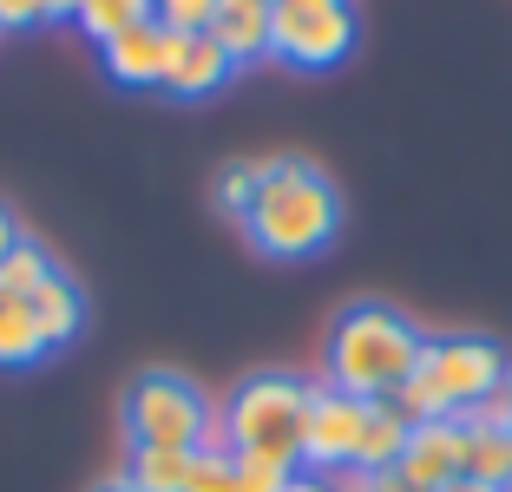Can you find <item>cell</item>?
<instances>
[{"label":"cell","mask_w":512,"mask_h":492,"mask_svg":"<svg viewBox=\"0 0 512 492\" xmlns=\"http://www.w3.org/2000/svg\"><path fill=\"white\" fill-rule=\"evenodd\" d=\"M250 243L276 263H309L342 237V191L329 184V171L309 158H270L256 204L243 217Z\"/></svg>","instance_id":"1"},{"label":"cell","mask_w":512,"mask_h":492,"mask_svg":"<svg viewBox=\"0 0 512 492\" xmlns=\"http://www.w3.org/2000/svg\"><path fill=\"white\" fill-rule=\"evenodd\" d=\"M355 7H276L270 14V60L296 66V73H335L355 53Z\"/></svg>","instance_id":"6"},{"label":"cell","mask_w":512,"mask_h":492,"mask_svg":"<svg viewBox=\"0 0 512 492\" xmlns=\"http://www.w3.org/2000/svg\"><path fill=\"white\" fill-rule=\"evenodd\" d=\"M263 171H270V158H237V164H224V171H217V210H224L230 224H243V217H250Z\"/></svg>","instance_id":"18"},{"label":"cell","mask_w":512,"mask_h":492,"mask_svg":"<svg viewBox=\"0 0 512 492\" xmlns=\"http://www.w3.org/2000/svg\"><path fill=\"white\" fill-rule=\"evenodd\" d=\"M440 492H499V486H480V479H467V473H460L453 486H440Z\"/></svg>","instance_id":"30"},{"label":"cell","mask_w":512,"mask_h":492,"mask_svg":"<svg viewBox=\"0 0 512 492\" xmlns=\"http://www.w3.org/2000/svg\"><path fill=\"white\" fill-rule=\"evenodd\" d=\"M270 14H276V7H250V0H224V7H217L211 40L230 53V66L270 60Z\"/></svg>","instance_id":"12"},{"label":"cell","mask_w":512,"mask_h":492,"mask_svg":"<svg viewBox=\"0 0 512 492\" xmlns=\"http://www.w3.org/2000/svg\"><path fill=\"white\" fill-rule=\"evenodd\" d=\"M421 328L394 315L388 302H348L329 322V342H322V361H329V388L355 394V401H388L401 388L414 361H421Z\"/></svg>","instance_id":"2"},{"label":"cell","mask_w":512,"mask_h":492,"mask_svg":"<svg viewBox=\"0 0 512 492\" xmlns=\"http://www.w3.org/2000/svg\"><path fill=\"white\" fill-rule=\"evenodd\" d=\"M368 492H414L401 473H368Z\"/></svg>","instance_id":"26"},{"label":"cell","mask_w":512,"mask_h":492,"mask_svg":"<svg viewBox=\"0 0 512 492\" xmlns=\"http://www.w3.org/2000/svg\"><path fill=\"white\" fill-rule=\"evenodd\" d=\"M53 269H60V263H53V256H46L40 243H20V250L7 256V263H0V296H20V302H27L33 289H40L46 276H53Z\"/></svg>","instance_id":"19"},{"label":"cell","mask_w":512,"mask_h":492,"mask_svg":"<svg viewBox=\"0 0 512 492\" xmlns=\"http://www.w3.org/2000/svg\"><path fill=\"white\" fill-rule=\"evenodd\" d=\"M99 60H106V73L119 79V86H165L171 33L158 27V20H145V27H132V33H119V40L99 46Z\"/></svg>","instance_id":"10"},{"label":"cell","mask_w":512,"mask_h":492,"mask_svg":"<svg viewBox=\"0 0 512 492\" xmlns=\"http://www.w3.org/2000/svg\"><path fill=\"white\" fill-rule=\"evenodd\" d=\"M73 20H79V27H86L99 46H106V40H119V33L145 27V20H151V0H79Z\"/></svg>","instance_id":"17"},{"label":"cell","mask_w":512,"mask_h":492,"mask_svg":"<svg viewBox=\"0 0 512 492\" xmlns=\"http://www.w3.org/2000/svg\"><path fill=\"white\" fill-rule=\"evenodd\" d=\"M460 427L467 433H512V381L493 388V394H480V401L460 414Z\"/></svg>","instance_id":"22"},{"label":"cell","mask_w":512,"mask_h":492,"mask_svg":"<svg viewBox=\"0 0 512 492\" xmlns=\"http://www.w3.org/2000/svg\"><path fill=\"white\" fill-rule=\"evenodd\" d=\"M276 7H302V14H316V7H348V0H276Z\"/></svg>","instance_id":"29"},{"label":"cell","mask_w":512,"mask_h":492,"mask_svg":"<svg viewBox=\"0 0 512 492\" xmlns=\"http://www.w3.org/2000/svg\"><path fill=\"white\" fill-rule=\"evenodd\" d=\"M27 309H33V328H40V348L53 355V348L79 342V328H86V289H79L66 269H53V276L27 296Z\"/></svg>","instance_id":"11"},{"label":"cell","mask_w":512,"mask_h":492,"mask_svg":"<svg viewBox=\"0 0 512 492\" xmlns=\"http://www.w3.org/2000/svg\"><path fill=\"white\" fill-rule=\"evenodd\" d=\"M230 466H237V492H289L296 479V466L263 460V453H230Z\"/></svg>","instance_id":"21"},{"label":"cell","mask_w":512,"mask_h":492,"mask_svg":"<svg viewBox=\"0 0 512 492\" xmlns=\"http://www.w3.org/2000/svg\"><path fill=\"white\" fill-rule=\"evenodd\" d=\"M191 466L197 453H178V447H132L125 453V486L132 492H184L191 486Z\"/></svg>","instance_id":"14"},{"label":"cell","mask_w":512,"mask_h":492,"mask_svg":"<svg viewBox=\"0 0 512 492\" xmlns=\"http://www.w3.org/2000/svg\"><path fill=\"white\" fill-rule=\"evenodd\" d=\"M407 433H414V420H407L394 401H368L362 453H355V466H362V473H394V466H401V453H407Z\"/></svg>","instance_id":"13"},{"label":"cell","mask_w":512,"mask_h":492,"mask_svg":"<svg viewBox=\"0 0 512 492\" xmlns=\"http://www.w3.org/2000/svg\"><path fill=\"white\" fill-rule=\"evenodd\" d=\"M46 20V0H0V33H27Z\"/></svg>","instance_id":"24"},{"label":"cell","mask_w":512,"mask_h":492,"mask_svg":"<svg viewBox=\"0 0 512 492\" xmlns=\"http://www.w3.org/2000/svg\"><path fill=\"white\" fill-rule=\"evenodd\" d=\"M250 7H276V0H250Z\"/></svg>","instance_id":"32"},{"label":"cell","mask_w":512,"mask_h":492,"mask_svg":"<svg viewBox=\"0 0 512 492\" xmlns=\"http://www.w3.org/2000/svg\"><path fill=\"white\" fill-rule=\"evenodd\" d=\"M217 7H224V0H151V20H158L171 40H197V33H211Z\"/></svg>","instance_id":"20"},{"label":"cell","mask_w":512,"mask_h":492,"mask_svg":"<svg viewBox=\"0 0 512 492\" xmlns=\"http://www.w3.org/2000/svg\"><path fill=\"white\" fill-rule=\"evenodd\" d=\"M460 473H467V479H480V486L512 492V433H467Z\"/></svg>","instance_id":"16"},{"label":"cell","mask_w":512,"mask_h":492,"mask_svg":"<svg viewBox=\"0 0 512 492\" xmlns=\"http://www.w3.org/2000/svg\"><path fill=\"white\" fill-rule=\"evenodd\" d=\"M184 492H237V466H230V453L224 447H204L197 453V466H191V486Z\"/></svg>","instance_id":"23"},{"label":"cell","mask_w":512,"mask_h":492,"mask_svg":"<svg viewBox=\"0 0 512 492\" xmlns=\"http://www.w3.org/2000/svg\"><path fill=\"white\" fill-rule=\"evenodd\" d=\"M92 492H132V486H125V479H99V486H92Z\"/></svg>","instance_id":"31"},{"label":"cell","mask_w":512,"mask_h":492,"mask_svg":"<svg viewBox=\"0 0 512 492\" xmlns=\"http://www.w3.org/2000/svg\"><path fill=\"white\" fill-rule=\"evenodd\" d=\"M79 14V0H46V20H73Z\"/></svg>","instance_id":"28"},{"label":"cell","mask_w":512,"mask_h":492,"mask_svg":"<svg viewBox=\"0 0 512 492\" xmlns=\"http://www.w3.org/2000/svg\"><path fill=\"white\" fill-rule=\"evenodd\" d=\"M289 492H335V486L322 473H296V479H289Z\"/></svg>","instance_id":"27"},{"label":"cell","mask_w":512,"mask_h":492,"mask_svg":"<svg viewBox=\"0 0 512 492\" xmlns=\"http://www.w3.org/2000/svg\"><path fill=\"white\" fill-rule=\"evenodd\" d=\"M512 381V361L493 335H467V328H453V335H427L421 342V361L407 374L401 388L388 394L407 420H460L480 394L506 388Z\"/></svg>","instance_id":"3"},{"label":"cell","mask_w":512,"mask_h":492,"mask_svg":"<svg viewBox=\"0 0 512 492\" xmlns=\"http://www.w3.org/2000/svg\"><path fill=\"white\" fill-rule=\"evenodd\" d=\"M237 79L230 53L211 40V33H197V40H171V66H165V92L171 99H211Z\"/></svg>","instance_id":"9"},{"label":"cell","mask_w":512,"mask_h":492,"mask_svg":"<svg viewBox=\"0 0 512 492\" xmlns=\"http://www.w3.org/2000/svg\"><path fill=\"white\" fill-rule=\"evenodd\" d=\"M20 243H27V237H20V224H14V210L0 204V263H7V256H14Z\"/></svg>","instance_id":"25"},{"label":"cell","mask_w":512,"mask_h":492,"mask_svg":"<svg viewBox=\"0 0 512 492\" xmlns=\"http://www.w3.org/2000/svg\"><path fill=\"white\" fill-rule=\"evenodd\" d=\"M119 414H125V440H132V447H178V453L217 447V407L171 368L132 374Z\"/></svg>","instance_id":"5"},{"label":"cell","mask_w":512,"mask_h":492,"mask_svg":"<svg viewBox=\"0 0 512 492\" xmlns=\"http://www.w3.org/2000/svg\"><path fill=\"white\" fill-rule=\"evenodd\" d=\"M362 420H368V401H355V394L342 388H309V414H302V466L309 473H342V466H355V453H362Z\"/></svg>","instance_id":"7"},{"label":"cell","mask_w":512,"mask_h":492,"mask_svg":"<svg viewBox=\"0 0 512 492\" xmlns=\"http://www.w3.org/2000/svg\"><path fill=\"white\" fill-rule=\"evenodd\" d=\"M302 414H309V381H296V374H283V368L243 374L237 394H230L224 414H217V447L302 466Z\"/></svg>","instance_id":"4"},{"label":"cell","mask_w":512,"mask_h":492,"mask_svg":"<svg viewBox=\"0 0 512 492\" xmlns=\"http://www.w3.org/2000/svg\"><path fill=\"white\" fill-rule=\"evenodd\" d=\"M40 348V328H33V309L20 296H0V368H33Z\"/></svg>","instance_id":"15"},{"label":"cell","mask_w":512,"mask_h":492,"mask_svg":"<svg viewBox=\"0 0 512 492\" xmlns=\"http://www.w3.org/2000/svg\"><path fill=\"white\" fill-rule=\"evenodd\" d=\"M460 453H467V427H460V420H414L407 453H401L394 473L414 492H440V486L460 479Z\"/></svg>","instance_id":"8"}]
</instances>
